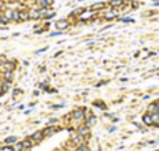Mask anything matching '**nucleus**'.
<instances>
[{"instance_id": "f257e3e1", "label": "nucleus", "mask_w": 159, "mask_h": 151, "mask_svg": "<svg viewBox=\"0 0 159 151\" xmlns=\"http://www.w3.org/2000/svg\"><path fill=\"white\" fill-rule=\"evenodd\" d=\"M120 13V10L119 8H112V7H106V8H103L102 11H100V16L105 19V20H114L116 17H117V14Z\"/></svg>"}, {"instance_id": "f03ea898", "label": "nucleus", "mask_w": 159, "mask_h": 151, "mask_svg": "<svg viewBox=\"0 0 159 151\" xmlns=\"http://www.w3.org/2000/svg\"><path fill=\"white\" fill-rule=\"evenodd\" d=\"M70 118H72V122L78 126V125H81L84 120H86V109H76V111H73L72 114H70Z\"/></svg>"}, {"instance_id": "7ed1b4c3", "label": "nucleus", "mask_w": 159, "mask_h": 151, "mask_svg": "<svg viewBox=\"0 0 159 151\" xmlns=\"http://www.w3.org/2000/svg\"><path fill=\"white\" fill-rule=\"evenodd\" d=\"M76 132L80 134V135H83V137H89L91 135V126H88L86 123H81V125H78L76 126Z\"/></svg>"}, {"instance_id": "20e7f679", "label": "nucleus", "mask_w": 159, "mask_h": 151, "mask_svg": "<svg viewBox=\"0 0 159 151\" xmlns=\"http://www.w3.org/2000/svg\"><path fill=\"white\" fill-rule=\"evenodd\" d=\"M16 69V62H13V61H7L5 64H2L0 65V72H13Z\"/></svg>"}, {"instance_id": "39448f33", "label": "nucleus", "mask_w": 159, "mask_h": 151, "mask_svg": "<svg viewBox=\"0 0 159 151\" xmlns=\"http://www.w3.org/2000/svg\"><path fill=\"white\" fill-rule=\"evenodd\" d=\"M44 137H45V135H44V131H36L34 134H31V135H30V139L33 140V143H34V145H36V143H39V142H42V140H44Z\"/></svg>"}, {"instance_id": "423d86ee", "label": "nucleus", "mask_w": 159, "mask_h": 151, "mask_svg": "<svg viewBox=\"0 0 159 151\" xmlns=\"http://www.w3.org/2000/svg\"><path fill=\"white\" fill-rule=\"evenodd\" d=\"M147 112L148 114H154V112H159V100L157 101H153L147 106Z\"/></svg>"}, {"instance_id": "0eeeda50", "label": "nucleus", "mask_w": 159, "mask_h": 151, "mask_svg": "<svg viewBox=\"0 0 159 151\" xmlns=\"http://www.w3.org/2000/svg\"><path fill=\"white\" fill-rule=\"evenodd\" d=\"M67 27H70V20H69V19H61V20H58V22H56V28H58V30H61V31H62V30H66Z\"/></svg>"}, {"instance_id": "6e6552de", "label": "nucleus", "mask_w": 159, "mask_h": 151, "mask_svg": "<svg viewBox=\"0 0 159 151\" xmlns=\"http://www.w3.org/2000/svg\"><path fill=\"white\" fill-rule=\"evenodd\" d=\"M36 7L38 8H48V7H52V0H36Z\"/></svg>"}, {"instance_id": "1a4fd4ad", "label": "nucleus", "mask_w": 159, "mask_h": 151, "mask_svg": "<svg viewBox=\"0 0 159 151\" xmlns=\"http://www.w3.org/2000/svg\"><path fill=\"white\" fill-rule=\"evenodd\" d=\"M20 143H22V146H24V149H25V151H27V149H30V148L34 145V143H33V140H31L30 137H28V139H24Z\"/></svg>"}, {"instance_id": "9d476101", "label": "nucleus", "mask_w": 159, "mask_h": 151, "mask_svg": "<svg viewBox=\"0 0 159 151\" xmlns=\"http://www.w3.org/2000/svg\"><path fill=\"white\" fill-rule=\"evenodd\" d=\"M58 129H59V128H56V126H55V128H52V126H48V128H45V129H44V135H45V137H48V135H52V134H55V132H56Z\"/></svg>"}, {"instance_id": "9b49d317", "label": "nucleus", "mask_w": 159, "mask_h": 151, "mask_svg": "<svg viewBox=\"0 0 159 151\" xmlns=\"http://www.w3.org/2000/svg\"><path fill=\"white\" fill-rule=\"evenodd\" d=\"M103 8H106V5H105V3H95V5H92V7H91V10H92V11H102Z\"/></svg>"}, {"instance_id": "f8f14e48", "label": "nucleus", "mask_w": 159, "mask_h": 151, "mask_svg": "<svg viewBox=\"0 0 159 151\" xmlns=\"http://www.w3.org/2000/svg\"><path fill=\"white\" fill-rule=\"evenodd\" d=\"M30 20V13L28 11H20V22Z\"/></svg>"}, {"instance_id": "ddd939ff", "label": "nucleus", "mask_w": 159, "mask_h": 151, "mask_svg": "<svg viewBox=\"0 0 159 151\" xmlns=\"http://www.w3.org/2000/svg\"><path fill=\"white\" fill-rule=\"evenodd\" d=\"M143 123H145L147 126L153 125V122H151V114H148V112H147V114L143 115Z\"/></svg>"}, {"instance_id": "4468645a", "label": "nucleus", "mask_w": 159, "mask_h": 151, "mask_svg": "<svg viewBox=\"0 0 159 151\" xmlns=\"http://www.w3.org/2000/svg\"><path fill=\"white\" fill-rule=\"evenodd\" d=\"M151 122H153V125H157L159 126V112L151 114Z\"/></svg>"}, {"instance_id": "2eb2a0df", "label": "nucleus", "mask_w": 159, "mask_h": 151, "mask_svg": "<svg viewBox=\"0 0 159 151\" xmlns=\"http://www.w3.org/2000/svg\"><path fill=\"white\" fill-rule=\"evenodd\" d=\"M2 89H3V92H8L10 89H11V81H3V84H2Z\"/></svg>"}, {"instance_id": "dca6fc26", "label": "nucleus", "mask_w": 159, "mask_h": 151, "mask_svg": "<svg viewBox=\"0 0 159 151\" xmlns=\"http://www.w3.org/2000/svg\"><path fill=\"white\" fill-rule=\"evenodd\" d=\"M84 123H86L88 126H92V125L95 123V117H94V115H89V117L84 120Z\"/></svg>"}, {"instance_id": "f3484780", "label": "nucleus", "mask_w": 159, "mask_h": 151, "mask_svg": "<svg viewBox=\"0 0 159 151\" xmlns=\"http://www.w3.org/2000/svg\"><path fill=\"white\" fill-rule=\"evenodd\" d=\"M7 145H13V143H17V137H8L7 140Z\"/></svg>"}, {"instance_id": "a211bd4d", "label": "nucleus", "mask_w": 159, "mask_h": 151, "mask_svg": "<svg viewBox=\"0 0 159 151\" xmlns=\"http://www.w3.org/2000/svg\"><path fill=\"white\" fill-rule=\"evenodd\" d=\"M13 148H14V151H25L20 142H17V143H14V146H13Z\"/></svg>"}, {"instance_id": "6ab92c4d", "label": "nucleus", "mask_w": 159, "mask_h": 151, "mask_svg": "<svg viewBox=\"0 0 159 151\" xmlns=\"http://www.w3.org/2000/svg\"><path fill=\"white\" fill-rule=\"evenodd\" d=\"M8 59H7V56L5 55H0V65H2V64H5Z\"/></svg>"}, {"instance_id": "aec40b11", "label": "nucleus", "mask_w": 159, "mask_h": 151, "mask_svg": "<svg viewBox=\"0 0 159 151\" xmlns=\"http://www.w3.org/2000/svg\"><path fill=\"white\" fill-rule=\"evenodd\" d=\"M2 151H14V148H13L11 145H7V146H3V148H2Z\"/></svg>"}, {"instance_id": "412c9836", "label": "nucleus", "mask_w": 159, "mask_h": 151, "mask_svg": "<svg viewBox=\"0 0 159 151\" xmlns=\"http://www.w3.org/2000/svg\"><path fill=\"white\" fill-rule=\"evenodd\" d=\"M0 24H3V16H2V13H0Z\"/></svg>"}, {"instance_id": "4be33fe9", "label": "nucleus", "mask_w": 159, "mask_h": 151, "mask_svg": "<svg viewBox=\"0 0 159 151\" xmlns=\"http://www.w3.org/2000/svg\"><path fill=\"white\" fill-rule=\"evenodd\" d=\"M0 2H3V0H0Z\"/></svg>"}, {"instance_id": "5701e85b", "label": "nucleus", "mask_w": 159, "mask_h": 151, "mask_svg": "<svg viewBox=\"0 0 159 151\" xmlns=\"http://www.w3.org/2000/svg\"><path fill=\"white\" fill-rule=\"evenodd\" d=\"M0 151H2V148H0Z\"/></svg>"}]
</instances>
